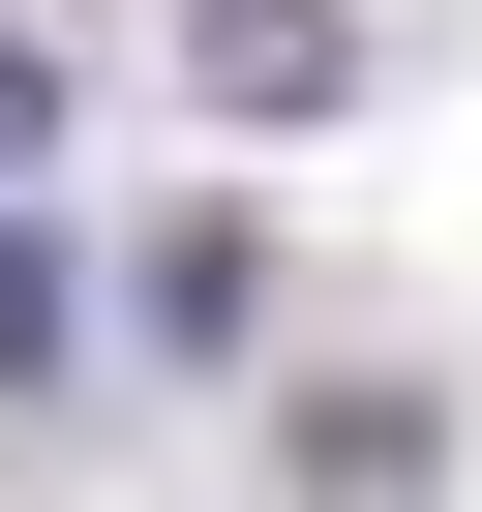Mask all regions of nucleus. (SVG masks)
<instances>
[{
	"label": "nucleus",
	"mask_w": 482,
	"mask_h": 512,
	"mask_svg": "<svg viewBox=\"0 0 482 512\" xmlns=\"http://www.w3.org/2000/svg\"><path fill=\"white\" fill-rule=\"evenodd\" d=\"M31 151H61V31H0V181H31Z\"/></svg>",
	"instance_id": "7ed1b4c3"
},
{
	"label": "nucleus",
	"mask_w": 482,
	"mask_h": 512,
	"mask_svg": "<svg viewBox=\"0 0 482 512\" xmlns=\"http://www.w3.org/2000/svg\"><path fill=\"white\" fill-rule=\"evenodd\" d=\"M181 91L211 121H332L362 91V0H181Z\"/></svg>",
	"instance_id": "f257e3e1"
},
{
	"label": "nucleus",
	"mask_w": 482,
	"mask_h": 512,
	"mask_svg": "<svg viewBox=\"0 0 482 512\" xmlns=\"http://www.w3.org/2000/svg\"><path fill=\"white\" fill-rule=\"evenodd\" d=\"M121 302H151V362H211V332H241V302H272V272H241V211H181V241H151V272H121Z\"/></svg>",
	"instance_id": "f03ea898"
}]
</instances>
